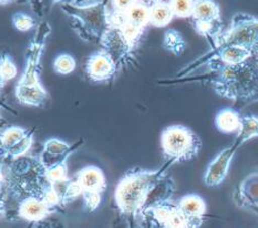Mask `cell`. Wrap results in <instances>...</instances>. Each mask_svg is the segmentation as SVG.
Instances as JSON below:
<instances>
[{
    "instance_id": "cell-1",
    "label": "cell",
    "mask_w": 258,
    "mask_h": 228,
    "mask_svg": "<svg viewBox=\"0 0 258 228\" xmlns=\"http://www.w3.org/2000/svg\"><path fill=\"white\" fill-rule=\"evenodd\" d=\"M196 81L210 83L217 94L236 103L246 105L258 101V64L253 57L240 64L207 70Z\"/></svg>"
},
{
    "instance_id": "cell-2",
    "label": "cell",
    "mask_w": 258,
    "mask_h": 228,
    "mask_svg": "<svg viewBox=\"0 0 258 228\" xmlns=\"http://www.w3.org/2000/svg\"><path fill=\"white\" fill-rule=\"evenodd\" d=\"M173 164H175L173 161L167 160L160 169L153 171L137 169L124 175L115 190V203L120 212L131 217L141 215L150 192L163 179Z\"/></svg>"
},
{
    "instance_id": "cell-3",
    "label": "cell",
    "mask_w": 258,
    "mask_h": 228,
    "mask_svg": "<svg viewBox=\"0 0 258 228\" xmlns=\"http://www.w3.org/2000/svg\"><path fill=\"white\" fill-rule=\"evenodd\" d=\"M49 33V24L43 22L28 48L26 70L16 89V97L24 105L43 107L47 102L48 93L40 82V59Z\"/></svg>"
},
{
    "instance_id": "cell-4",
    "label": "cell",
    "mask_w": 258,
    "mask_h": 228,
    "mask_svg": "<svg viewBox=\"0 0 258 228\" xmlns=\"http://www.w3.org/2000/svg\"><path fill=\"white\" fill-rule=\"evenodd\" d=\"M62 10L75 20L74 28L86 41H99L110 26V11L104 4L89 6L63 4Z\"/></svg>"
},
{
    "instance_id": "cell-5",
    "label": "cell",
    "mask_w": 258,
    "mask_h": 228,
    "mask_svg": "<svg viewBox=\"0 0 258 228\" xmlns=\"http://www.w3.org/2000/svg\"><path fill=\"white\" fill-rule=\"evenodd\" d=\"M211 48L238 46L254 50L258 46V18L253 15L237 13L227 27H223L209 40Z\"/></svg>"
},
{
    "instance_id": "cell-6",
    "label": "cell",
    "mask_w": 258,
    "mask_h": 228,
    "mask_svg": "<svg viewBox=\"0 0 258 228\" xmlns=\"http://www.w3.org/2000/svg\"><path fill=\"white\" fill-rule=\"evenodd\" d=\"M161 146L166 160L174 163L193 160L199 154L202 142L199 135L184 125H171L161 134Z\"/></svg>"
},
{
    "instance_id": "cell-7",
    "label": "cell",
    "mask_w": 258,
    "mask_h": 228,
    "mask_svg": "<svg viewBox=\"0 0 258 228\" xmlns=\"http://www.w3.org/2000/svg\"><path fill=\"white\" fill-rule=\"evenodd\" d=\"M190 19L194 30L206 40L224 27L221 18V8L214 0H195Z\"/></svg>"
},
{
    "instance_id": "cell-8",
    "label": "cell",
    "mask_w": 258,
    "mask_h": 228,
    "mask_svg": "<svg viewBox=\"0 0 258 228\" xmlns=\"http://www.w3.org/2000/svg\"><path fill=\"white\" fill-rule=\"evenodd\" d=\"M75 180L80 187L86 207L90 212H92L99 206L101 194L104 192L106 187L103 172L97 166H87L78 172Z\"/></svg>"
},
{
    "instance_id": "cell-9",
    "label": "cell",
    "mask_w": 258,
    "mask_h": 228,
    "mask_svg": "<svg viewBox=\"0 0 258 228\" xmlns=\"http://www.w3.org/2000/svg\"><path fill=\"white\" fill-rule=\"evenodd\" d=\"M33 132L19 126H11L0 132V154L6 159L22 157L32 144Z\"/></svg>"
},
{
    "instance_id": "cell-10",
    "label": "cell",
    "mask_w": 258,
    "mask_h": 228,
    "mask_svg": "<svg viewBox=\"0 0 258 228\" xmlns=\"http://www.w3.org/2000/svg\"><path fill=\"white\" fill-rule=\"evenodd\" d=\"M243 144L235 138L234 142L218 153L209 164L204 174L205 185L215 187L221 185L226 179L232 161Z\"/></svg>"
},
{
    "instance_id": "cell-11",
    "label": "cell",
    "mask_w": 258,
    "mask_h": 228,
    "mask_svg": "<svg viewBox=\"0 0 258 228\" xmlns=\"http://www.w3.org/2000/svg\"><path fill=\"white\" fill-rule=\"evenodd\" d=\"M143 215L153 220L159 228H190L178 204L171 201L148 209Z\"/></svg>"
},
{
    "instance_id": "cell-12",
    "label": "cell",
    "mask_w": 258,
    "mask_h": 228,
    "mask_svg": "<svg viewBox=\"0 0 258 228\" xmlns=\"http://www.w3.org/2000/svg\"><path fill=\"white\" fill-rule=\"evenodd\" d=\"M115 60L105 50H101L90 55L86 63V71L90 79L98 82L108 81L116 72Z\"/></svg>"
},
{
    "instance_id": "cell-13",
    "label": "cell",
    "mask_w": 258,
    "mask_h": 228,
    "mask_svg": "<svg viewBox=\"0 0 258 228\" xmlns=\"http://www.w3.org/2000/svg\"><path fill=\"white\" fill-rule=\"evenodd\" d=\"M82 142L80 141L76 145H70V144L66 143L58 138H51L48 142L44 143L43 151L39 158L44 170L50 171L57 166L67 163V160L70 157V154L75 151V149L79 146V144Z\"/></svg>"
},
{
    "instance_id": "cell-14",
    "label": "cell",
    "mask_w": 258,
    "mask_h": 228,
    "mask_svg": "<svg viewBox=\"0 0 258 228\" xmlns=\"http://www.w3.org/2000/svg\"><path fill=\"white\" fill-rule=\"evenodd\" d=\"M234 201L239 207H258V169L250 172L239 183L234 193Z\"/></svg>"
},
{
    "instance_id": "cell-15",
    "label": "cell",
    "mask_w": 258,
    "mask_h": 228,
    "mask_svg": "<svg viewBox=\"0 0 258 228\" xmlns=\"http://www.w3.org/2000/svg\"><path fill=\"white\" fill-rule=\"evenodd\" d=\"M177 204L188 219L190 228H200L207 209L204 199L196 194H187L179 199Z\"/></svg>"
},
{
    "instance_id": "cell-16",
    "label": "cell",
    "mask_w": 258,
    "mask_h": 228,
    "mask_svg": "<svg viewBox=\"0 0 258 228\" xmlns=\"http://www.w3.org/2000/svg\"><path fill=\"white\" fill-rule=\"evenodd\" d=\"M54 209L50 205L39 198H27L19 203L18 216L30 223H42Z\"/></svg>"
},
{
    "instance_id": "cell-17",
    "label": "cell",
    "mask_w": 258,
    "mask_h": 228,
    "mask_svg": "<svg viewBox=\"0 0 258 228\" xmlns=\"http://www.w3.org/2000/svg\"><path fill=\"white\" fill-rule=\"evenodd\" d=\"M243 116L239 114L237 110L226 108L221 110L215 116V125L218 131L225 134L237 133L242 126Z\"/></svg>"
},
{
    "instance_id": "cell-18",
    "label": "cell",
    "mask_w": 258,
    "mask_h": 228,
    "mask_svg": "<svg viewBox=\"0 0 258 228\" xmlns=\"http://www.w3.org/2000/svg\"><path fill=\"white\" fill-rule=\"evenodd\" d=\"M122 19L130 25L145 30L150 25V6L139 0L122 14Z\"/></svg>"
},
{
    "instance_id": "cell-19",
    "label": "cell",
    "mask_w": 258,
    "mask_h": 228,
    "mask_svg": "<svg viewBox=\"0 0 258 228\" xmlns=\"http://www.w3.org/2000/svg\"><path fill=\"white\" fill-rule=\"evenodd\" d=\"M174 15L169 3L164 0H155L150 5V25L156 28H163L173 20Z\"/></svg>"
},
{
    "instance_id": "cell-20",
    "label": "cell",
    "mask_w": 258,
    "mask_h": 228,
    "mask_svg": "<svg viewBox=\"0 0 258 228\" xmlns=\"http://www.w3.org/2000/svg\"><path fill=\"white\" fill-rule=\"evenodd\" d=\"M255 137H258V116L254 114L244 115L242 119V126L236 133V138L243 144H246Z\"/></svg>"
},
{
    "instance_id": "cell-21",
    "label": "cell",
    "mask_w": 258,
    "mask_h": 228,
    "mask_svg": "<svg viewBox=\"0 0 258 228\" xmlns=\"http://www.w3.org/2000/svg\"><path fill=\"white\" fill-rule=\"evenodd\" d=\"M163 46L171 53L175 55H181L185 51V49H186L187 44L183 36L181 35V32H178L175 29H170L164 35Z\"/></svg>"
},
{
    "instance_id": "cell-22",
    "label": "cell",
    "mask_w": 258,
    "mask_h": 228,
    "mask_svg": "<svg viewBox=\"0 0 258 228\" xmlns=\"http://www.w3.org/2000/svg\"><path fill=\"white\" fill-rule=\"evenodd\" d=\"M174 17L190 18L193 15L195 0H170L169 2Z\"/></svg>"
},
{
    "instance_id": "cell-23",
    "label": "cell",
    "mask_w": 258,
    "mask_h": 228,
    "mask_svg": "<svg viewBox=\"0 0 258 228\" xmlns=\"http://www.w3.org/2000/svg\"><path fill=\"white\" fill-rule=\"evenodd\" d=\"M53 68L60 74H69L76 69V60L72 55L62 53L55 58Z\"/></svg>"
},
{
    "instance_id": "cell-24",
    "label": "cell",
    "mask_w": 258,
    "mask_h": 228,
    "mask_svg": "<svg viewBox=\"0 0 258 228\" xmlns=\"http://www.w3.org/2000/svg\"><path fill=\"white\" fill-rule=\"evenodd\" d=\"M0 71H2L3 78L6 82L14 79L15 77H17V73H18L16 65L7 53L0 54Z\"/></svg>"
},
{
    "instance_id": "cell-25",
    "label": "cell",
    "mask_w": 258,
    "mask_h": 228,
    "mask_svg": "<svg viewBox=\"0 0 258 228\" xmlns=\"http://www.w3.org/2000/svg\"><path fill=\"white\" fill-rule=\"evenodd\" d=\"M11 21H13V25L15 26L16 29L19 31H28L36 25L35 19L24 13L15 14Z\"/></svg>"
},
{
    "instance_id": "cell-26",
    "label": "cell",
    "mask_w": 258,
    "mask_h": 228,
    "mask_svg": "<svg viewBox=\"0 0 258 228\" xmlns=\"http://www.w3.org/2000/svg\"><path fill=\"white\" fill-rule=\"evenodd\" d=\"M114 13L123 14L139 0H111Z\"/></svg>"
},
{
    "instance_id": "cell-27",
    "label": "cell",
    "mask_w": 258,
    "mask_h": 228,
    "mask_svg": "<svg viewBox=\"0 0 258 228\" xmlns=\"http://www.w3.org/2000/svg\"><path fill=\"white\" fill-rule=\"evenodd\" d=\"M6 214V201L4 196V192H0V218Z\"/></svg>"
},
{
    "instance_id": "cell-28",
    "label": "cell",
    "mask_w": 258,
    "mask_h": 228,
    "mask_svg": "<svg viewBox=\"0 0 258 228\" xmlns=\"http://www.w3.org/2000/svg\"><path fill=\"white\" fill-rule=\"evenodd\" d=\"M124 219H119V220H115L114 221V224L111 226V228H128V226L126 225V221L124 223V221H123Z\"/></svg>"
},
{
    "instance_id": "cell-29",
    "label": "cell",
    "mask_w": 258,
    "mask_h": 228,
    "mask_svg": "<svg viewBox=\"0 0 258 228\" xmlns=\"http://www.w3.org/2000/svg\"><path fill=\"white\" fill-rule=\"evenodd\" d=\"M41 228H61V226L59 224H43L42 221Z\"/></svg>"
},
{
    "instance_id": "cell-30",
    "label": "cell",
    "mask_w": 258,
    "mask_h": 228,
    "mask_svg": "<svg viewBox=\"0 0 258 228\" xmlns=\"http://www.w3.org/2000/svg\"><path fill=\"white\" fill-rule=\"evenodd\" d=\"M42 223H30L28 228H41Z\"/></svg>"
},
{
    "instance_id": "cell-31",
    "label": "cell",
    "mask_w": 258,
    "mask_h": 228,
    "mask_svg": "<svg viewBox=\"0 0 258 228\" xmlns=\"http://www.w3.org/2000/svg\"><path fill=\"white\" fill-rule=\"evenodd\" d=\"M5 83H6V81L4 80L3 74H2V71H0V91H2V89L5 86Z\"/></svg>"
},
{
    "instance_id": "cell-32",
    "label": "cell",
    "mask_w": 258,
    "mask_h": 228,
    "mask_svg": "<svg viewBox=\"0 0 258 228\" xmlns=\"http://www.w3.org/2000/svg\"><path fill=\"white\" fill-rule=\"evenodd\" d=\"M14 0H0V6H3V5H7V4H10V3H13Z\"/></svg>"
},
{
    "instance_id": "cell-33",
    "label": "cell",
    "mask_w": 258,
    "mask_h": 228,
    "mask_svg": "<svg viewBox=\"0 0 258 228\" xmlns=\"http://www.w3.org/2000/svg\"><path fill=\"white\" fill-rule=\"evenodd\" d=\"M250 210H251V212H254L258 216V207H253Z\"/></svg>"
},
{
    "instance_id": "cell-34",
    "label": "cell",
    "mask_w": 258,
    "mask_h": 228,
    "mask_svg": "<svg viewBox=\"0 0 258 228\" xmlns=\"http://www.w3.org/2000/svg\"><path fill=\"white\" fill-rule=\"evenodd\" d=\"M148 228H152V225H151V223H149V225H148Z\"/></svg>"
},
{
    "instance_id": "cell-35",
    "label": "cell",
    "mask_w": 258,
    "mask_h": 228,
    "mask_svg": "<svg viewBox=\"0 0 258 228\" xmlns=\"http://www.w3.org/2000/svg\"><path fill=\"white\" fill-rule=\"evenodd\" d=\"M147 228H148V227H147Z\"/></svg>"
}]
</instances>
